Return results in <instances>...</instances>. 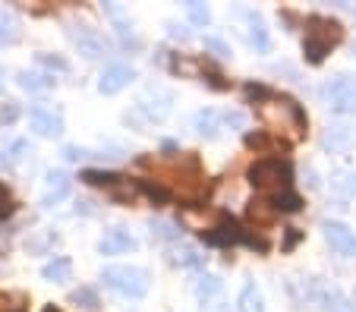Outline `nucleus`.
I'll return each instance as SVG.
<instances>
[{
  "mask_svg": "<svg viewBox=\"0 0 356 312\" xmlns=\"http://www.w3.org/2000/svg\"><path fill=\"white\" fill-rule=\"evenodd\" d=\"M259 114H262L265 126L271 133H284L290 142L302 139V133H306V117H302L300 104L290 101V98H265L259 104Z\"/></svg>",
  "mask_w": 356,
  "mask_h": 312,
  "instance_id": "nucleus-2",
  "label": "nucleus"
},
{
  "mask_svg": "<svg viewBox=\"0 0 356 312\" xmlns=\"http://www.w3.org/2000/svg\"><path fill=\"white\" fill-rule=\"evenodd\" d=\"M133 79H136L133 67H127V63H111V67H104V73H101V79H98V92L101 95H117V92L127 88Z\"/></svg>",
  "mask_w": 356,
  "mask_h": 312,
  "instance_id": "nucleus-9",
  "label": "nucleus"
},
{
  "mask_svg": "<svg viewBox=\"0 0 356 312\" xmlns=\"http://www.w3.org/2000/svg\"><path fill=\"white\" fill-rule=\"evenodd\" d=\"M0 79H3V69H0Z\"/></svg>",
  "mask_w": 356,
  "mask_h": 312,
  "instance_id": "nucleus-34",
  "label": "nucleus"
},
{
  "mask_svg": "<svg viewBox=\"0 0 356 312\" xmlns=\"http://www.w3.org/2000/svg\"><path fill=\"white\" fill-rule=\"evenodd\" d=\"M152 237H158V240H177L180 233L174 231V224H168V221H152Z\"/></svg>",
  "mask_w": 356,
  "mask_h": 312,
  "instance_id": "nucleus-24",
  "label": "nucleus"
},
{
  "mask_svg": "<svg viewBox=\"0 0 356 312\" xmlns=\"http://www.w3.org/2000/svg\"><path fill=\"white\" fill-rule=\"evenodd\" d=\"M249 19V41L256 44L259 51H268V32H265V22L259 13H246Z\"/></svg>",
  "mask_w": 356,
  "mask_h": 312,
  "instance_id": "nucleus-18",
  "label": "nucleus"
},
{
  "mask_svg": "<svg viewBox=\"0 0 356 312\" xmlns=\"http://www.w3.org/2000/svg\"><path fill=\"white\" fill-rule=\"evenodd\" d=\"M29 126L38 133V136L44 139H54L63 133V120L60 114H54V110H47V108H32L29 110Z\"/></svg>",
  "mask_w": 356,
  "mask_h": 312,
  "instance_id": "nucleus-10",
  "label": "nucleus"
},
{
  "mask_svg": "<svg viewBox=\"0 0 356 312\" xmlns=\"http://www.w3.org/2000/svg\"><path fill=\"white\" fill-rule=\"evenodd\" d=\"M10 208H13V202H10V192L0 186V215H7Z\"/></svg>",
  "mask_w": 356,
  "mask_h": 312,
  "instance_id": "nucleus-32",
  "label": "nucleus"
},
{
  "mask_svg": "<svg viewBox=\"0 0 356 312\" xmlns=\"http://www.w3.org/2000/svg\"><path fill=\"white\" fill-rule=\"evenodd\" d=\"M341 38H343L341 22L328 19V16H309V22H306V38H302V48H306V54H309L312 63H318L331 48H334V44H341Z\"/></svg>",
  "mask_w": 356,
  "mask_h": 312,
  "instance_id": "nucleus-3",
  "label": "nucleus"
},
{
  "mask_svg": "<svg viewBox=\"0 0 356 312\" xmlns=\"http://www.w3.org/2000/svg\"><path fill=\"white\" fill-rule=\"evenodd\" d=\"M63 158H67V161H86L88 151L79 149V145H63Z\"/></svg>",
  "mask_w": 356,
  "mask_h": 312,
  "instance_id": "nucleus-31",
  "label": "nucleus"
},
{
  "mask_svg": "<svg viewBox=\"0 0 356 312\" xmlns=\"http://www.w3.org/2000/svg\"><path fill=\"white\" fill-rule=\"evenodd\" d=\"M54 240H57V233H54V231H44L41 237H35L32 243H29V249H32V252H41V249H47V246L54 243Z\"/></svg>",
  "mask_w": 356,
  "mask_h": 312,
  "instance_id": "nucleus-29",
  "label": "nucleus"
},
{
  "mask_svg": "<svg viewBox=\"0 0 356 312\" xmlns=\"http://www.w3.org/2000/svg\"><path fill=\"white\" fill-rule=\"evenodd\" d=\"M174 262L183 265V268H199V265L205 262V256H202L195 246H180V249H177V256H174Z\"/></svg>",
  "mask_w": 356,
  "mask_h": 312,
  "instance_id": "nucleus-23",
  "label": "nucleus"
},
{
  "mask_svg": "<svg viewBox=\"0 0 356 312\" xmlns=\"http://www.w3.org/2000/svg\"><path fill=\"white\" fill-rule=\"evenodd\" d=\"M195 293H199V299H215L218 293H221V278H215V274H202V278L195 281Z\"/></svg>",
  "mask_w": 356,
  "mask_h": 312,
  "instance_id": "nucleus-21",
  "label": "nucleus"
},
{
  "mask_svg": "<svg viewBox=\"0 0 356 312\" xmlns=\"http://www.w3.org/2000/svg\"><path fill=\"white\" fill-rule=\"evenodd\" d=\"M70 192H73V176H70L67 170H51V174L44 176V192H41V205H44V208H54L57 202L70 199Z\"/></svg>",
  "mask_w": 356,
  "mask_h": 312,
  "instance_id": "nucleus-7",
  "label": "nucleus"
},
{
  "mask_svg": "<svg viewBox=\"0 0 356 312\" xmlns=\"http://www.w3.org/2000/svg\"><path fill=\"white\" fill-rule=\"evenodd\" d=\"M221 123H224V117L218 114V110H211V108L195 110V117H193L195 133H199V136H205V139H215L218 133H221Z\"/></svg>",
  "mask_w": 356,
  "mask_h": 312,
  "instance_id": "nucleus-12",
  "label": "nucleus"
},
{
  "mask_svg": "<svg viewBox=\"0 0 356 312\" xmlns=\"http://www.w3.org/2000/svg\"><path fill=\"white\" fill-rule=\"evenodd\" d=\"M70 274H73V262L67 256H54L41 268V278L51 281V284H63V281H70Z\"/></svg>",
  "mask_w": 356,
  "mask_h": 312,
  "instance_id": "nucleus-14",
  "label": "nucleus"
},
{
  "mask_svg": "<svg viewBox=\"0 0 356 312\" xmlns=\"http://www.w3.org/2000/svg\"><path fill=\"white\" fill-rule=\"evenodd\" d=\"M322 98L334 114H356V79L353 76H334L322 85Z\"/></svg>",
  "mask_w": 356,
  "mask_h": 312,
  "instance_id": "nucleus-5",
  "label": "nucleus"
},
{
  "mask_svg": "<svg viewBox=\"0 0 356 312\" xmlns=\"http://www.w3.org/2000/svg\"><path fill=\"white\" fill-rule=\"evenodd\" d=\"M350 139H353V136H350L347 126H331L328 133H325V145H328L331 151H343L350 145Z\"/></svg>",
  "mask_w": 356,
  "mask_h": 312,
  "instance_id": "nucleus-20",
  "label": "nucleus"
},
{
  "mask_svg": "<svg viewBox=\"0 0 356 312\" xmlns=\"http://www.w3.org/2000/svg\"><path fill=\"white\" fill-rule=\"evenodd\" d=\"M224 126H234V129H243L246 126V114L243 110H224Z\"/></svg>",
  "mask_w": 356,
  "mask_h": 312,
  "instance_id": "nucleus-28",
  "label": "nucleus"
},
{
  "mask_svg": "<svg viewBox=\"0 0 356 312\" xmlns=\"http://www.w3.org/2000/svg\"><path fill=\"white\" fill-rule=\"evenodd\" d=\"M70 38H73L76 51H79L86 60H98V57L108 54V41H104V35L95 32L92 26H73Z\"/></svg>",
  "mask_w": 356,
  "mask_h": 312,
  "instance_id": "nucleus-6",
  "label": "nucleus"
},
{
  "mask_svg": "<svg viewBox=\"0 0 356 312\" xmlns=\"http://www.w3.org/2000/svg\"><path fill=\"white\" fill-rule=\"evenodd\" d=\"M38 63L41 67H51V69H60V73H67V60H60V57H47V54H38Z\"/></svg>",
  "mask_w": 356,
  "mask_h": 312,
  "instance_id": "nucleus-30",
  "label": "nucleus"
},
{
  "mask_svg": "<svg viewBox=\"0 0 356 312\" xmlns=\"http://www.w3.org/2000/svg\"><path fill=\"white\" fill-rule=\"evenodd\" d=\"M205 48H209L215 57H230V48L224 44L221 38H215V35H209V38H205Z\"/></svg>",
  "mask_w": 356,
  "mask_h": 312,
  "instance_id": "nucleus-27",
  "label": "nucleus"
},
{
  "mask_svg": "<svg viewBox=\"0 0 356 312\" xmlns=\"http://www.w3.org/2000/svg\"><path fill=\"white\" fill-rule=\"evenodd\" d=\"M101 281L117 290L120 297H129V299H139L148 293V274L136 265H108L104 272H101Z\"/></svg>",
  "mask_w": 356,
  "mask_h": 312,
  "instance_id": "nucleus-4",
  "label": "nucleus"
},
{
  "mask_svg": "<svg viewBox=\"0 0 356 312\" xmlns=\"http://www.w3.org/2000/svg\"><path fill=\"white\" fill-rule=\"evenodd\" d=\"M32 155V145H29V139H13V142L3 149V155H0V164L3 167H19L26 158Z\"/></svg>",
  "mask_w": 356,
  "mask_h": 312,
  "instance_id": "nucleus-15",
  "label": "nucleus"
},
{
  "mask_svg": "<svg viewBox=\"0 0 356 312\" xmlns=\"http://www.w3.org/2000/svg\"><path fill=\"white\" fill-rule=\"evenodd\" d=\"M186 13H189V19H193L195 26H205V22L211 19V10L205 7V3H189Z\"/></svg>",
  "mask_w": 356,
  "mask_h": 312,
  "instance_id": "nucleus-25",
  "label": "nucleus"
},
{
  "mask_svg": "<svg viewBox=\"0 0 356 312\" xmlns=\"http://www.w3.org/2000/svg\"><path fill=\"white\" fill-rule=\"evenodd\" d=\"M136 237L129 231H123V227H111V231H104V237H101L98 249L101 256H120V252H129L136 249Z\"/></svg>",
  "mask_w": 356,
  "mask_h": 312,
  "instance_id": "nucleus-11",
  "label": "nucleus"
},
{
  "mask_svg": "<svg viewBox=\"0 0 356 312\" xmlns=\"http://www.w3.org/2000/svg\"><path fill=\"white\" fill-rule=\"evenodd\" d=\"M13 120H19V104L0 101V126H10Z\"/></svg>",
  "mask_w": 356,
  "mask_h": 312,
  "instance_id": "nucleus-26",
  "label": "nucleus"
},
{
  "mask_svg": "<svg viewBox=\"0 0 356 312\" xmlns=\"http://www.w3.org/2000/svg\"><path fill=\"white\" fill-rule=\"evenodd\" d=\"M322 306H325V312H356V306L350 303L341 290H328V293H325Z\"/></svg>",
  "mask_w": 356,
  "mask_h": 312,
  "instance_id": "nucleus-19",
  "label": "nucleus"
},
{
  "mask_svg": "<svg viewBox=\"0 0 356 312\" xmlns=\"http://www.w3.org/2000/svg\"><path fill=\"white\" fill-rule=\"evenodd\" d=\"M44 312H60V309H54V306H47V309Z\"/></svg>",
  "mask_w": 356,
  "mask_h": 312,
  "instance_id": "nucleus-33",
  "label": "nucleus"
},
{
  "mask_svg": "<svg viewBox=\"0 0 356 312\" xmlns=\"http://www.w3.org/2000/svg\"><path fill=\"white\" fill-rule=\"evenodd\" d=\"M16 82H19L26 92H47V88H54V73H38V69H22L19 76H16Z\"/></svg>",
  "mask_w": 356,
  "mask_h": 312,
  "instance_id": "nucleus-13",
  "label": "nucleus"
},
{
  "mask_svg": "<svg viewBox=\"0 0 356 312\" xmlns=\"http://www.w3.org/2000/svg\"><path fill=\"white\" fill-rule=\"evenodd\" d=\"M240 312H265V299H262V290L256 287V281H246L240 290Z\"/></svg>",
  "mask_w": 356,
  "mask_h": 312,
  "instance_id": "nucleus-16",
  "label": "nucleus"
},
{
  "mask_svg": "<svg viewBox=\"0 0 356 312\" xmlns=\"http://www.w3.org/2000/svg\"><path fill=\"white\" fill-rule=\"evenodd\" d=\"M322 233H325V240L331 243V249H337L341 256H347V258L356 256V231H350L347 224H341V221H325Z\"/></svg>",
  "mask_w": 356,
  "mask_h": 312,
  "instance_id": "nucleus-8",
  "label": "nucleus"
},
{
  "mask_svg": "<svg viewBox=\"0 0 356 312\" xmlns=\"http://www.w3.org/2000/svg\"><path fill=\"white\" fill-rule=\"evenodd\" d=\"M249 180H252V186L262 196L277 199V205H281V199H287L290 211L300 208V199L290 192V167L281 158H262V161H256L249 167Z\"/></svg>",
  "mask_w": 356,
  "mask_h": 312,
  "instance_id": "nucleus-1",
  "label": "nucleus"
},
{
  "mask_svg": "<svg viewBox=\"0 0 356 312\" xmlns=\"http://www.w3.org/2000/svg\"><path fill=\"white\" fill-rule=\"evenodd\" d=\"M16 41H19V19L0 7V48H10Z\"/></svg>",
  "mask_w": 356,
  "mask_h": 312,
  "instance_id": "nucleus-17",
  "label": "nucleus"
},
{
  "mask_svg": "<svg viewBox=\"0 0 356 312\" xmlns=\"http://www.w3.org/2000/svg\"><path fill=\"white\" fill-rule=\"evenodd\" d=\"M70 303H76L79 309H86V312H95L98 309V293H95L92 287H79V290L70 293Z\"/></svg>",
  "mask_w": 356,
  "mask_h": 312,
  "instance_id": "nucleus-22",
  "label": "nucleus"
}]
</instances>
